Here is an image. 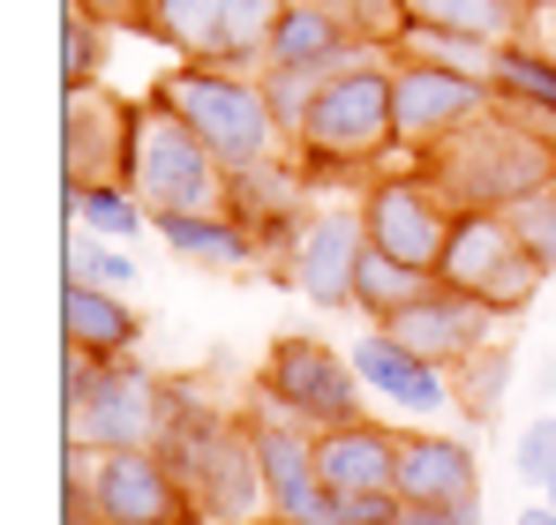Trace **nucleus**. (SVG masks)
<instances>
[{
  "label": "nucleus",
  "instance_id": "13",
  "mask_svg": "<svg viewBox=\"0 0 556 525\" xmlns=\"http://www.w3.org/2000/svg\"><path fill=\"white\" fill-rule=\"evenodd\" d=\"M91 518L98 525H203V511L181 488V473L166 465V450H98Z\"/></svg>",
  "mask_w": 556,
  "mask_h": 525
},
{
  "label": "nucleus",
  "instance_id": "42",
  "mask_svg": "<svg viewBox=\"0 0 556 525\" xmlns=\"http://www.w3.org/2000/svg\"><path fill=\"white\" fill-rule=\"evenodd\" d=\"M542 496H549V503H556V473H549V488H542Z\"/></svg>",
  "mask_w": 556,
  "mask_h": 525
},
{
  "label": "nucleus",
  "instance_id": "37",
  "mask_svg": "<svg viewBox=\"0 0 556 525\" xmlns=\"http://www.w3.org/2000/svg\"><path fill=\"white\" fill-rule=\"evenodd\" d=\"M84 8H98L105 23H143V0H84Z\"/></svg>",
  "mask_w": 556,
  "mask_h": 525
},
{
  "label": "nucleus",
  "instance_id": "26",
  "mask_svg": "<svg viewBox=\"0 0 556 525\" xmlns=\"http://www.w3.org/2000/svg\"><path fill=\"white\" fill-rule=\"evenodd\" d=\"M406 15L444 23V30H473V38H489V46L527 38V23H534L527 0H406Z\"/></svg>",
  "mask_w": 556,
  "mask_h": 525
},
{
  "label": "nucleus",
  "instance_id": "14",
  "mask_svg": "<svg viewBox=\"0 0 556 525\" xmlns=\"http://www.w3.org/2000/svg\"><path fill=\"white\" fill-rule=\"evenodd\" d=\"M369 256V226H362V203L346 210H308V233L286 262V285L324 308V316H354V270Z\"/></svg>",
  "mask_w": 556,
  "mask_h": 525
},
{
  "label": "nucleus",
  "instance_id": "11",
  "mask_svg": "<svg viewBox=\"0 0 556 525\" xmlns=\"http://www.w3.org/2000/svg\"><path fill=\"white\" fill-rule=\"evenodd\" d=\"M496 105L489 76H466L444 61H414V53H391V113H399V151L421 158L437 151L444 136H459L466 120H481Z\"/></svg>",
  "mask_w": 556,
  "mask_h": 525
},
{
  "label": "nucleus",
  "instance_id": "19",
  "mask_svg": "<svg viewBox=\"0 0 556 525\" xmlns=\"http://www.w3.org/2000/svg\"><path fill=\"white\" fill-rule=\"evenodd\" d=\"M399 443H406V428H383L376 413L346 421V428H324L316 436V465H324L331 496H369V488L399 496Z\"/></svg>",
  "mask_w": 556,
  "mask_h": 525
},
{
  "label": "nucleus",
  "instance_id": "8",
  "mask_svg": "<svg viewBox=\"0 0 556 525\" xmlns=\"http://www.w3.org/2000/svg\"><path fill=\"white\" fill-rule=\"evenodd\" d=\"M256 390L271 398L278 413L308 421L316 436H324V428H346V421L369 413V383H362L354 353L324 346V338H301V331L271 338L264 368H256Z\"/></svg>",
  "mask_w": 556,
  "mask_h": 525
},
{
  "label": "nucleus",
  "instance_id": "29",
  "mask_svg": "<svg viewBox=\"0 0 556 525\" xmlns=\"http://www.w3.org/2000/svg\"><path fill=\"white\" fill-rule=\"evenodd\" d=\"M113 30H121V23H105V15H98V8H84V0H68V8H61V84H68V90L98 84Z\"/></svg>",
  "mask_w": 556,
  "mask_h": 525
},
{
  "label": "nucleus",
  "instance_id": "36",
  "mask_svg": "<svg viewBox=\"0 0 556 525\" xmlns=\"http://www.w3.org/2000/svg\"><path fill=\"white\" fill-rule=\"evenodd\" d=\"M399 525H481V503H406Z\"/></svg>",
  "mask_w": 556,
  "mask_h": 525
},
{
  "label": "nucleus",
  "instance_id": "32",
  "mask_svg": "<svg viewBox=\"0 0 556 525\" xmlns=\"http://www.w3.org/2000/svg\"><path fill=\"white\" fill-rule=\"evenodd\" d=\"M511 473L534 481V488H549V473H556V413H534V421L519 428V443H511Z\"/></svg>",
  "mask_w": 556,
  "mask_h": 525
},
{
  "label": "nucleus",
  "instance_id": "5",
  "mask_svg": "<svg viewBox=\"0 0 556 525\" xmlns=\"http://www.w3.org/2000/svg\"><path fill=\"white\" fill-rule=\"evenodd\" d=\"M159 450L181 473V488L195 496L203 525H241L256 511H271L264 503V473H256V443H249L241 413H218L211 398L181 390V413H174V428H166Z\"/></svg>",
  "mask_w": 556,
  "mask_h": 525
},
{
  "label": "nucleus",
  "instance_id": "22",
  "mask_svg": "<svg viewBox=\"0 0 556 525\" xmlns=\"http://www.w3.org/2000/svg\"><path fill=\"white\" fill-rule=\"evenodd\" d=\"M151 233L181 262H195V270H256V262H264L256 226L233 218V210H159Z\"/></svg>",
  "mask_w": 556,
  "mask_h": 525
},
{
  "label": "nucleus",
  "instance_id": "3",
  "mask_svg": "<svg viewBox=\"0 0 556 525\" xmlns=\"http://www.w3.org/2000/svg\"><path fill=\"white\" fill-rule=\"evenodd\" d=\"M414 166L429 174V188H437L452 210H511L519 195H534V188L556 180V151L534 128H519L504 105H489L481 120H466L459 136H444V143L421 151Z\"/></svg>",
  "mask_w": 556,
  "mask_h": 525
},
{
  "label": "nucleus",
  "instance_id": "41",
  "mask_svg": "<svg viewBox=\"0 0 556 525\" xmlns=\"http://www.w3.org/2000/svg\"><path fill=\"white\" fill-rule=\"evenodd\" d=\"M527 8H534V15H542V8H556V0H527Z\"/></svg>",
  "mask_w": 556,
  "mask_h": 525
},
{
  "label": "nucleus",
  "instance_id": "30",
  "mask_svg": "<svg viewBox=\"0 0 556 525\" xmlns=\"http://www.w3.org/2000/svg\"><path fill=\"white\" fill-rule=\"evenodd\" d=\"M68 278L105 285V293H128V285H136V262H128L121 241H98V233H76V226H68Z\"/></svg>",
  "mask_w": 556,
  "mask_h": 525
},
{
  "label": "nucleus",
  "instance_id": "10",
  "mask_svg": "<svg viewBox=\"0 0 556 525\" xmlns=\"http://www.w3.org/2000/svg\"><path fill=\"white\" fill-rule=\"evenodd\" d=\"M241 421H249V443H256L264 503L286 511V518H301V525H331V503H339V496H331V481H324V465H316V428L293 421V413H278L264 390H249Z\"/></svg>",
  "mask_w": 556,
  "mask_h": 525
},
{
  "label": "nucleus",
  "instance_id": "35",
  "mask_svg": "<svg viewBox=\"0 0 556 525\" xmlns=\"http://www.w3.org/2000/svg\"><path fill=\"white\" fill-rule=\"evenodd\" d=\"M399 511H406V496L369 488V496H339L331 503V525H399Z\"/></svg>",
  "mask_w": 556,
  "mask_h": 525
},
{
  "label": "nucleus",
  "instance_id": "9",
  "mask_svg": "<svg viewBox=\"0 0 556 525\" xmlns=\"http://www.w3.org/2000/svg\"><path fill=\"white\" fill-rule=\"evenodd\" d=\"M286 0H143V23L174 61H218V68H264L271 23Z\"/></svg>",
  "mask_w": 556,
  "mask_h": 525
},
{
  "label": "nucleus",
  "instance_id": "7",
  "mask_svg": "<svg viewBox=\"0 0 556 525\" xmlns=\"http://www.w3.org/2000/svg\"><path fill=\"white\" fill-rule=\"evenodd\" d=\"M437 278L459 285V293H473L481 308H496L504 323L527 316V308L542 300V285H549V270L519 248V233H511L504 210H459V218H452V241H444V256H437Z\"/></svg>",
  "mask_w": 556,
  "mask_h": 525
},
{
  "label": "nucleus",
  "instance_id": "23",
  "mask_svg": "<svg viewBox=\"0 0 556 525\" xmlns=\"http://www.w3.org/2000/svg\"><path fill=\"white\" fill-rule=\"evenodd\" d=\"M61 338L91 360H128L143 346V316L128 308V293H105V285H84L68 278L61 285Z\"/></svg>",
  "mask_w": 556,
  "mask_h": 525
},
{
  "label": "nucleus",
  "instance_id": "15",
  "mask_svg": "<svg viewBox=\"0 0 556 525\" xmlns=\"http://www.w3.org/2000/svg\"><path fill=\"white\" fill-rule=\"evenodd\" d=\"M496 323H504L496 308H481L473 293H459V285L437 278V285H429L414 308H399L383 331H391L399 346H414L421 360H437V368H459L466 353H481L489 338H496Z\"/></svg>",
  "mask_w": 556,
  "mask_h": 525
},
{
  "label": "nucleus",
  "instance_id": "1",
  "mask_svg": "<svg viewBox=\"0 0 556 525\" xmlns=\"http://www.w3.org/2000/svg\"><path fill=\"white\" fill-rule=\"evenodd\" d=\"M399 151V113H391V53H362L308 98L293 128V166L316 180H376Z\"/></svg>",
  "mask_w": 556,
  "mask_h": 525
},
{
  "label": "nucleus",
  "instance_id": "12",
  "mask_svg": "<svg viewBox=\"0 0 556 525\" xmlns=\"http://www.w3.org/2000/svg\"><path fill=\"white\" fill-rule=\"evenodd\" d=\"M362 226H369V248H383V256L414 262V270H437V256H444V241H452V203L429 188V174L421 166H383L376 180H362Z\"/></svg>",
  "mask_w": 556,
  "mask_h": 525
},
{
  "label": "nucleus",
  "instance_id": "39",
  "mask_svg": "<svg viewBox=\"0 0 556 525\" xmlns=\"http://www.w3.org/2000/svg\"><path fill=\"white\" fill-rule=\"evenodd\" d=\"M527 38H542V46H549V53H556V8H542V15L527 23Z\"/></svg>",
  "mask_w": 556,
  "mask_h": 525
},
{
  "label": "nucleus",
  "instance_id": "25",
  "mask_svg": "<svg viewBox=\"0 0 556 525\" xmlns=\"http://www.w3.org/2000/svg\"><path fill=\"white\" fill-rule=\"evenodd\" d=\"M429 285H437V270H414V262L369 248V256H362V270H354V316L391 323V316H399V308H414Z\"/></svg>",
  "mask_w": 556,
  "mask_h": 525
},
{
  "label": "nucleus",
  "instance_id": "34",
  "mask_svg": "<svg viewBox=\"0 0 556 525\" xmlns=\"http://www.w3.org/2000/svg\"><path fill=\"white\" fill-rule=\"evenodd\" d=\"M264 76V98H271V113L286 120V136L301 128V113H308V98L324 90V76H301V68H256Z\"/></svg>",
  "mask_w": 556,
  "mask_h": 525
},
{
  "label": "nucleus",
  "instance_id": "27",
  "mask_svg": "<svg viewBox=\"0 0 556 525\" xmlns=\"http://www.w3.org/2000/svg\"><path fill=\"white\" fill-rule=\"evenodd\" d=\"M504 390H511V346H504V338H489L481 353H466L459 368H452V406H459L473 428H489V421H496Z\"/></svg>",
  "mask_w": 556,
  "mask_h": 525
},
{
  "label": "nucleus",
  "instance_id": "16",
  "mask_svg": "<svg viewBox=\"0 0 556 525\" xmlns=\"http://www.w3.org/2000/svg\"><path fill=\"white\" fill-rule=\"evenodd\" d=\"M362 53H383L369 38H354V23L346 15H331L324 0H286L271 23V46H264V68H301V76H339V68H354Z\"/></svg>",
  "mask_w": 556,
  "mask_h": 525
},
{
  "label": "nucleus",
  "instance_id": "4",
  "mask_svg": "<svg viewBox=\"0 0 556 525\" xmlns=\"http://www.w3.org/2000/svg\"><path fill=\"white\" fill-rule=\"evenodd\" d=\"M159 98L181 113L188 128L211 143V158L226 166V174H249V166H271L293 151V136H286V120L271 113V98H264V76H249V68H218V61H174L166 76H159Z\"/></svg>",
  "mask_w": 556,
  "mask_h": 525
},
{
  "label": "nucleus",
  "instance_id": "33",
  "mask_svg": "<svg viewBox=\"0 0 556 525\" xmlns=\"http://www.w3.org/2000/svg\"><path fill=\"white\" fill-rule=\"evenodd\" d=\"M331 15H346L354 23V38H369L391 53V38H399V23H406V0H324Z\"/></svg>",
  "mask_w": 556,
  "mask_h": 525
},
{
  "label": "nucleus",
  "instance_id": "17",
  "mask_svg": "<svg viewBox=\"0 0 556 525\" xmlns=\"http://www.w3.org/2000/svg\"><path fill=\"white\" fill-rule=\"evenodd\" d=\"M354 368H362V383H369V398H391L399 413H414V421H437L444 406H452V368H437V360H421L414 346H399L383 323H369L362 338H354Z\"/></svg>",
  "mask_w": 556,
  "mask_h": 525
},
{
  "label": "nucleus",
  "instance_id": "6",
  "mask_svg": "<svg viewBox=\"0 0 556 525\" xmlns=\"http://www.w3.org/2000/svg\"><path fill=\"white\" fill-rule=\"evenodd\" d=\"M121 180L143 195V210H151V218H159V210H226V188H233V174L211 158V143L188 128L159 90L128 98Z\"/></svg>",
  "mask_w": 556,
  "mask_h": 525
},
{
  "label": "nucleus",
  "instance_id": "2",
  "mask_svg": "<svg viewBox=\"0 0 556 525\" xmlns=\"http://www.w3.org/2000/svg\"><path fill=\"white\" fill-rule=\"evenodd\" d=\"M188 383L151 375L136 353L128 360H91V353H61V421L68 443H91V450H159L174 413H181Z\"/></svg>",
  "mask_w": 556,
  "mask_h": 525
},
{
  "label": "nucleus",
  "instance_id": "18",
  "mask_svg": "<svg viewBox=\"0 0 556 525\" xmlns=\"http://www.w3.org/2000/svg\"><path fill=\"white\" fill-rule=\"evenodd\" d=\"M121 143H128V98H105L98 84L68 90V105H61L68 180H121Z\"/></svg>",
  "mask_w": 556,
  "mask_h": 525
},
{
  "label": "nucleus",
  "instance_id": "21",
  "mask_svg": "<svg viewBox=\"0 0 556 525\" xmlns=\"http://www.w3.org/2000/svg\"><path fill=\"white\" fill-rule=\"evenodd\" d=\"M489 90L519 128H534L556 151V53L542 38H504L496 61H489Z\"/></svg>",
  "mask_w": 556,
  "mask_h": 525
},
{
  "label": "nucleus",
  "instance_id": "31",
  "mask_svg": "<svg viewBox=\"0 0 556 525\" xmlns=\"http://www.w3.org/2000/svg\"><path fill=\"white\" fill-rule=\"evenodd\" d=\"M504 218H511L519 248H527V256H534V262L556 278V180H549V188H534V195H519Z\"/></svg>",
  "mask_w": 556,
  "mask_h": 525
},
{
  "label": "nucleus",
  "instance_id": "38",
  "mask_svg": "<svg viewBox=\"0 0 556 525\" xmlns=\"http://www.w3.org/2000/svg\"><path fill=\"white\" fill-rule=\"evenodd\" d=\"M511 525H556V503L542 496V503H527V511H511Z\"/></svg>",
  "mask_w": 556,
  "mask_h": 525
},
{
  "label": "nucleus",
  "instance_id": "24",
  "mask_svg": "<svg viewBox=\"0 0 556 525\" xmlns=\"http://www.w3.org/2000/svg\"><path fill=\"white\" fill-rule=\"evenodd\" d=\"M68 226L128 248V241L151 233V210H143V195L128 180H68Z\"/></svg>",
  "mask_w": 556,
  "mask_h": 525
},
{
  "label": "nucleus",
  "instance_id": "40",
  "mask_svg": "<svg viewBox=\"0 0 556 525\" xmlns=\"http://www.w3.org/2000/svg\"><path fill=\"white\" fill-rule=\"evenodd\" d=\"M241 525H301V518H286V511H256V518H241Z\"/></svg>",
  "mask_w": 556,
  "mask_h": 525
},
{
  "label": "nucleus",
  "instance_id": "28",
  "mask_svg": "<svg viewBox=\"0 0 556 525\" xmlns=\"http://www.w3.org/2000/svg\"><path fill=\"white\" fill-rule=\"evenodd\" d=\"M391 53L444 61V68H466V76H489V61H496V46H489V38H473V30H444V23H421V15H406V23H399Z\"/></svg>",
  "mask_w": 556,
  "mask_h": 525
},
{
  "label": "nucleus",
  "instance_id": "20",
  "mask_svg": "<svg viewBox=\"0 0 556 525\" xmlns=\"http://www.w3.org/2000/svg\"><path fill=\"white\" fill-rule=\"evenodd\" d=\"M399 496L406 503H481L473 443L437 436V428H406V443H399Z\"/></svg>",
  "mask_w": 556,
  "mask_h": 525
}]
</instances>
